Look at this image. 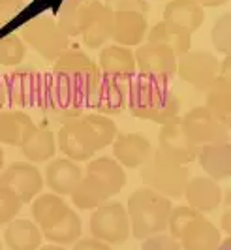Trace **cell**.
I'll list each match as a JSON object with an SVG mask.
<instances>
[{
  "mask_svg": "<svg viewBox=\"0 0 231 250\" xmlns=\"http://www.w3.org/2000/svg\"><path fill=\"white\" fill-rule=\"evenodd\" d=\"M126 102L134 117L153 121L156 125H166L180 117L179 96L169 88V85L147 75L135 74V77L130 81Z\"/></svg>",
  "mask_w": 231,
  "mask_h": 250,
  "instance_id": "obj_1",
  "label": "cell"
},
{
  "mask_svg": "<svg viewBox=\"0 0 231 250\" xmlns=\"http://www.w3.org/2000/svg\"><path fill=\"white\" fill-rule=\"evenodd\" d=\"M100 4L102 2H98V0H87L76 8H68L64 12H60L55 19L68 38L81 36L83 30L89 26L92 15L100 8Z\"/></svg>",
  "mask_w": 231,
  "mask_h": 250,
  "instance_id": "obj_28",
  "label": "cell"
},
{
  "mask_svg": "<svg viewBox=\"0 0 231 250\" xmlns=\"http://www.w3.org/2000/svg\"><path fill=\"white\" fill-rule=\"evenodd\" d=\"M103 6L111 12H137L143 15L149 13L147 0H105Z\"/></svg>",
  "mask_w": 231,
  "mask_h": 250,
  "instance_id": "obj_41",
  "label": "cell"
},
{
  "mask_svg": "<svg viewBox=\"0 0 231 250\" xmlns=\"http://www.w3.org/2000/svg\"><path fill=\"white\" fill-rule=\"evenodd\" d=\"M21 207H23L21 200L13 194L12 190H8V188L0 185V224L12 222L17 216V213L21 211Z\"/></svg>",
  "mask_w": 231,
  "mask_h": 250,
  "instance_id": "obj_38",
  "label": "cell"
},
{
  "mask_svg": "<svg viewBox=\"0 0 231 250\" xmlns=\"http://www.w3.org/2000/svg\"><path fill=\"white\" fill-rule=\"evenodd\" d=\"M32 126L34 123L26 113L15 109H0V143L19 147Z\"/></svg>",
  "mask_w": 231,
  "mask_h": 250,
  "instance_id": "obj_29",
  "label": "cell"
},
{
  "mask_svg": "<svg viewBox=\"0 0 231 250\" xmlns=\"http://www.w3.org/2000/svg\"><path fill=\"white\" fill-rule=\"evenodd\" d=\"M58 149L64 152L70 160H89L98 152L96 139L92 136L90 128L85 125L83 115L74 121H68L58 130Z\"/></svg>",
  "mask_w": 231,
  "mask_h": 250,
  "instance_id": "obj_13",
  "label": "cell"
},
{
  "mask_svg": "<svg viewBox=\"0 0 231 250\" xmlns=\"http://www.w3.org/2000/svg\"><path fill=\"white\" fill-rule=\"evenodd\" d=\"M21 40L45 61L53 62L66 49H70V38L62 32L57 19L51 15H36L25 21L21 26Z\"/></svg>",
  "mask_w": 231,
  "mask_h": 250,
  "instance_id": "obj_7",
  "label": "cell"
},
{
  "mask_svg": "<svg viewBox=\"0 0 231 250\" xmlns=\"http://www.w3.org/2000/svg\"><path fill=\"white\" fill-rule=\"evenodd\" d=\"M39 231L47 241H51L53 245H70V243H76L81 235V220L76 211L66 205L64 209L53 220H49Z\"/></svg>",
  "mask_w": 231,
  "mask_h": 250,
  "instance_id": "obj_23",
  "label": "cell"
},
{
  "mask_svg": "<svg viewBox=\"0 0 231 250\" xmlns=\"http://www.w3.org/2000/svg\"><path fill=\"white\" fill-rule=\"evenodd\" d=\"M0 250H2V241H0Z\"/></svg>",
  "mask_w": 231,
  "mask_h": 250,
  "instance_id": "obj_50",
  "label": "cell"
},
{
  "mask_svg": "<svg viewBox=\"0 0 231 250\" xmlns=\"http://www.w3.org/2000/svg\"><path fill=\"white\" fill-rule=\"evenodd\" d=\"M124 185L126 173L122 166L111 156H100L89 162L87 175H83L81 183L72 192V201L83 211L96 209L111 196L118 194Z\"/></svg>",
  "mask_w": 231,
  "mask_h": 250,
  "instance_id": "obj_2",
  "label": "cell"
},
{
  "mask_svg": "<svg viewBox=\"0 0 231 250\" xmlns=\"http://www.w3.org/2000/svg\"><path fill=\"white\" fill-rule=\"evenodd\" d=\"M230 209L226 211V214H224V218H222V226H224V229H226V233H230L231 231V224H230Z\"/></svg>",
  "mask_w": 231,
  "mask_h": 250,
  "instance_id": "obj_45",
  "label": "cell"
},
{
  "mask_svg": "<svg viewBox=\"0 0 231 250\" xmlns=\"http://www.w3.org/2000/svg\"><path fill=\"white\" fill-rule=\"evenodd\" d=\"M90 233L107 245H120L130 237L128 213L122 203L107 201L94 209L90 216Z\"/></svg>",
  "mask_w": 231,
  "mask_h": 250,
  "instance_id": "obj_8",
  "label": "cell"
},
{
  "mask_svg": "<svg viewBox=\"0 0 231 250\" xmlns=\"http://www.w3.org/2000/svg\"><path fill=\"white\" fill-rule=\"evenodd\" d=\"M83 2H87V0H36L30 6V10H51L53 15L57 17L60 12H64L68 8H76Z\"/></svg>",
  "mask_w": 231,
  "mask_h": 250,
  "instance_id": "obj_42",
  "label": "cell"
},
{
  "mask_svg": "<svg viewBox=\"0 0 231 250\" xmlns=\"http://www.w3.org/2000/svg\"><path fill=\"white\" fill-rule=\"evenodd\" d=\"M111 28H113V12L100 4V8L92 15L89 26L81 34L83 43L89 49H100L107 40H111Z\"/></svg>",
  "mask_w": 231,
  "mask_h": 250,
  "instance_id": "obj_32",
  "label": "cell"
},
{
  "mask_svg": "<svg viewBox=\"0 0 231 250\" xmlns=\"http://www.w3.org/2000/svg\"><path fill=\"white\" fill-rule=\"evenodd\" d=\"M19 147L26 160L34 164L47 162L57 152V139L49 128H41V126L34 125Z\"/></svg>",
  "mask_w": 231,
  "mask_h": 250,
  "instance_id": "obj_25",
  "label": "cell"
},
{
  "mask_svg": "<svg viewBox=\"0 0 231 250\" xmlns=\"http://www.w3.org/2000/svg\"><path fill=\"white\" fill-rule=\"evenodd\" d=\"M216 250H231V239H226V241H220L218 249Z\"/></svg>",
  "mask_w": 231,
  "mask_h": 250,
  "instance_id": "obj_47",
  "label": "cell"
},
{
  "mask_svg": "<svg viewBox=\"0 0 231 250\" xmlns=\"http://www.w3.org/2000/svg\"><path fill=\"white\" fill-rule=\"evenodd\" d=\"M141 250H182V249H180L177 239H173L171 235H166L162 231V233H156V235L143 239Z\"/></svg>",
  "mask_w": 231,
  "mask_h": 250,
  "instance_id": "obj_39",
  "label": "cell"
},
{
  "mask_svg": "<svg viewBox=\"0 0 231 250\" xmlns=\"http://www.w3.org/2000/svg\"><path fill=\"white\" fill-rule=\"evenodd\" d=\"M218 228L207 220L203 214H199L195 220L184 228L182 235L179 239V245L182 250H216L220 245Z\"/></svg>",
  "mask_w": 231,
  "mask_h": 250,
  "instance_id": "obj_22",
  "label": "cell"
},
{
  "mask_svg": "<svg viewBox=\"0 0 231 250\" xmlns=\"http://www.w3.org/2000/svg\"><path fill=\"white\" fill-rule=\"evenodd\" d=\"M2 166H4V150L0 147V173H2Z\"/></svg>",
  "mask_w": 231,
  "mask_h": 250,
  "instance_id": "obj_49",
  "label": "cell"
},
{
  "mask_svg": "<svg viewBox=\"0 0 231 250\" xmlns=\"http://www.w3.org/2000/svg\"><path fill=\"white\" fill-rule=\"evenodd\" d=\"M51 74L74 88L81 96L85 109H90L92 98L102 81V72L89 55L79 49H66L55 61Z\"/></svg>",
  "mask_w": 231,
  "mask_h": 250,
  "instance_id": "obj_4",
  "label": "cell"
},
{
  "mask_svg": "<svg viewBox=\"0 0 231 250\" xmlns=\"http://www.w3.org/2000/svg\"><path fill=\"white\" fill-rule=\"evenodd\" d=\"M41 231L32 220L17 218L4 231V241L10 250H38L41 247Z\"/></svg>",
  "mask_w": 231,
  "mask_h": 250,
  "instance_id": "obj_27",
  "label": "cell"
},
{
  "mask_svg": "<svg viewBox=\"0 0 231 250\" xmlns=\"http://www.w3.org/2000/svg\"><path fill=\"white\" fill-rule=\"evenodd\" d=\"M195 160L203 167L209 179L212 181H228L231 177V145L230 141L207 143L197 149Z\"/></svg>",
  "mask_w": 231,
  "mask_h": 250,
  "instance_id": "obj_19",
  "label": "cell"
},
{
  "mask_svg": "<svg viewBox=\"0 0 231 250\" xmlns=\"http://www.w3.org/2000/svg\"><path fill=\"white\" fill-rule=\"evenodd\" d=\"M83 173L74 160L57 158L51 160L45 167V183L57 196H72V192L81 183Z\"/></svg>",
  "mask_w": 231,
  "mask_h": 250,
  "instance_id": "obj_21",
  "label": "cell"
},
{
  "mask_svg": "<svg viewBox=\"0 0 231 250\" xmlns=\"http://www.w3.org/2000/svg\"><path fill=\"white\" fill-rule=\"evenodd\" d=\"M26 55V45L19 34L10 32L0 38V64L2 66H19Z\"/></svg>",
  "mask_w": 231,
  "mask_h": 250,
  "instance_id": "obj_35",
  "label": "cell"
},
{
  "mask_svg": "<svg viewBox=\"0 0 231 250\" xmlns=\"http://www.w3.org/2000/svg\"><path fill=\"white\" fill-rule=\"evenodd\" d=\"M135 68L141 75L156 79L169 85V81L177 75V57L169 49L156 43H141L134 53Z\"/></svg>",
  "mask_w": 231,
  "mask_h": 250,
  "instance_id": "obj_10",
  "label": "cell"
},
{
  "mask_svg": "<svg viewBox=\"0 0 231 250\" xmlns=\"http://www.w3.org/2000/svg\"><path fill=\"white\" fill-rule=\"evenodd\" d=\"M111 145L115 160L124 167H141L153 154V145L143 134H116Z\"/></svg>",
  "mask_w": 231,
  "mask_h": 250,
  "instance_id": "obj_20",
  "label": "cell"
},
{
  "mask_svg": "<svg viewBox=\"0 0 231 250\" xmlns=\"http://www.w3.org/2000/svg\"><path fill=\"white\" fill-rule=\"evenodd\" d=\"M6 104L12 107H34L38 105L39 92L43 85V72H38L34 66H19L13 72L2 77Z\"/></svg>",
  "mask_w": 231,
  "mask_h": 250,
  "instance_id": "obj_9",
  "label": "cell"
},
{
  "mask_svg": "<svg viewBox=\"0 0 231 250\" xmlns=\"http://www.w3.org/2000/svg\"><path fill=\"white\" fill-rule=\"evenodd\" d=\"M38 250H64L60 245H45V247H41V249Z\"/></svg>",
  "mask_w": 231,
  "mask_h": 250,
  "instance_id": "obj_48",
  "label": "cell"
},
{
  "mask_svg": "<svg viewBox=\"0 0 231 250\" xmlns=\"http://www.w3.org/2000/svg\"><path fill=\"white\" fill-rule=\"evenodd\" d=\"M0 185L21 200V203L32 201L43 188V177L34 164L13 162L0 173Z\"/></svg>",
  "mask_w": 231,
  "mask_h": 250,
  "instance_id": "obj_14",
  "label": "cell"
},
{
  "mask_svg": "<svg viewBox=\"0 0 231 250\" xmlns=\"http://www.w3.org/2000/svg\"><path fill=\"white\" fill-rule=\"evenodd\" d=\"M218 59L207 51H186L177 61L179 77L197 90H207L218 75Z\"/></svg>",
  "mask_w": 231,
  "mask_h": 250,
  "instance_id": "obj_12",
  "label": "cell"
},
{
  "mask_svg": "<svg viewBox=\"0 0 231 250\" xmlns=\"http://www.w3.org/2000/svg\"><path fill=\"white\" fill-rule=\"evenodd\" d=\"M74 250H113V249L107 243L92 237V239H81V241H77Z\"/></svg>",
  "mask_w": 231,
  "mask_h": 250,
  "instance_id": "obj_43",
  "label": "cell"
},
{
  "mask_svg": "<svg viewBox=\"0 0 231 250\" xmlns=\"http://www.w3.org/2000/svg\"><path fill=\"white\" fill-rule=\"evenodd\" d=\"M180 125L197 147L216 141H228L230 138V126L222 125L205 105L193 107L186 115H182Z\"/></svg>",
  "mask_w": 231,
  "mask_h": 250,
  "instance_id": "obj_11",
  "label": "cell"
},
{
  "mask_svg": "<svg viewBox=\"0 0 231 250\" xmlns=\"http://www.w3.org/2000/svg\"><path fill=\"white\" fill-rule=\"evenodd\" d=\"M98 68L102 72L103 79L126 88V90H128L130 81L137 74L134 53L130 47H122V45L103 47L100 53V66Z\"/></svg>",
  "mask_w": 231,
  "mask_h": 250,
  "instance_id": "obj_15",
  "label": "cell"
},
{
  "mask_svg": "<svg viewBox=\"0 0 231 250\" xmlns=\"http://www.w3.org/2000/svg\"><path fill=\"white\" fill-rule=\"evenodd\" d=\"M4 105H6V92H4V83L0 77V109H4Z\"/></svg>",
  "mask_w": 231,
  "mask_h": 250,
  "instance_id": "obj_46",
  "label": "cell"
},
{
  "mask_svg": "<svg viewBox=\"0 0 231 250\" xmlns=\"http://www.w3.org/2000/svg\"><path fill=\"white\" fill-rule=\"evenodd\" d=\"M188 179V167L160 149L153 150L151 158L141 166V181L145 187L166 198H180Z\"/></svg>",
  "mask_w": 231,
  "mask_h": 250,
  "instance_id": "obj_5",
  "label": "cell"
},
{
  "mask_svg": "<svg viewBox=\"0 0 231 250\" xmlns=\"http://www.w3.org/2000/svg\"><path fill=\"white\" fill-rule=\"evenodd\" d=\"M66 207V203L57 194H41L32 203V218L36 220L39 228L53 220L57 214Z\"/></svg>",
  "mask_w": 231,
  "mask_h": 250,
  "instance_id": "obj_34",
  "label": "cell"
},
{
  "mask_svg": "<svg viewBox=\"0 0 231 250\" xmlns=\"http://www.w3.org/2000/svg\"><path fill=\"white\" fill-rule=\"evenodd\" d=\"M207 92V109L218 119L222 125L230 126L231 121V83L228 77L216 75L209 85Z\"/></svg>",
  "mask_w": 231,
  "mask_h": 250,
  "instance_id": "obj_30",
  "label": "cell"
},
{
  "mask_svg": "<svg viewBox=\"0 0 231 250\" xmlns=\"http://www.w3.org/2000/svg\"><path fill=\"white\" fill-rule=\"evenodd\" d=\"M171 209L173 205L169 198L151 188L132 192L126 209L128 220L132 222V235L135 239H147L156 233H162L167 228Z\"/></svg>",
  "mask_w": 231,
  "mask_h": 250,
  "instance_id": "obj_3",
  "label": "cell"
},
{
  "mask_svg": "<svg viewBox=\"0 0 231 250\" xmlns=\"http://www.w3.org/2000/svg\"><path fill=\"white\" fill-rule=\"evenodd\" d=\"M164 21L193 34L205 21L203 6L195 0H171L164 8Z\"/></svg>",
  "mask_w": 231,
  "mask_h": 250,
  "instance_id": "obj_24",
  "label": "cell"
},
{
  "mask_svg": "<svg viewBox=\"0 0 231 250\" xmlns=\"http://www.w3.org/2000/svg\"><path fill=\"white\" fill-rule=\"evenodd\" d=\"M147 42L149 43H156V45H162L169 49L175 57L184 55L186 51H190L192 45V34L186 32L184 28L175 26L166 21H160L149 30L147 34Z\"/></svg>",
  "mask_w": 231,
  "mask_h": 250,
  "instance_id": "obj_26",
  "label": "cell"
},
{
  "mask_svg": "<svg viewBox=\"0 0 231 250\" xmlns=\"http://www.w3.org/2000/svg\"><path fill=\"white\" fill-rule=\"evenodd\" d=\"M126 92H128L126 88L118 87L102 77L100 87L92 98L90 109H94L100 115H118V113H122L124 105H126Z\"/></svg>",
  "mask_w": 231,
  "mask_h": 250,
  "instance_id": "obj_31",
  "label": "cell"
},
{
  "mask_svg": "<svg viewBox=\"0 0 231 250\" xmlns=\"http://www.w3.org/2000/svg\"><path fill=\"white\" fill-rule=\"evenodd\" d=\"M182 196L188 201V207H192L197 213H212L222 203V188L216 181L209 177H193L188 179Z\"/></svg>",
  "mask_w": 231,
  "mask_h": 250,
  "instance_id": "obj_18",
  "label": "cell"
},
{
  "mask_svg": "<svg viewBox=\"0 0 231 250\" xmlns=\"http://www.w3.org/2000/svg\"><path fill=\"white\" fill-rule=\"evenodd\" d=\"M83 121L85 125L90 128L92 136L96 139V145H98V150L111 145L116 138V125L105 115H100V113H92V115H83Z\"/></svg>",
  "mask_w": 231,
  "mask_h": 250,
  "instance_id": "obj_33",
  "label": "cell"
},
{
  "mask_svg": "<svg viewBox=\"0 0 231 250\" xmlns=\"http://www.w3.org/2000/svg\"><path fill=\"white\" fill-rule=\"evenodd\" d=\"M147 15L137 12H113V28H111V40L115 45L122 47H134L141 45L147 36Z\"/></svg>",
  "mask_w": 231,
  "mask_h": 250,
  "instance_id": "obj_17",
  "label": "cell"
},
{
  "mask_svg": "<svg viewBox=\"0 0 231 250\" xmlns=\"http://www.w3.org/2000/svg\"><path fill=\"white\" fill-rule=\"evenodd\" d=\"M211 40L214 43L216 51L230 55L231 51V13L226 12L224 15H220L214 21L212 32H211Z\"/></svg>",
  "mask_w": 231,
  "mask_h": 250,
  "instance_id": "obj_36",
  "label": "cell"
},
{
  "mask_svg": "<svg viewBox=\"0 0 231 250\" xmlns=\"http://www.w3.org/2000/svg\"><path fill=\"white\" fill-rule=\"evenodd\" d=\"M158 143H160L158 149L164 150L167 156H171L173 160L184 166L195 160L197 149H199L184 132V128L180 125V117L162 125V130L158 134Z\"/></svg>",
  "mask_w": 231,
  "mask_h": 250,
  "instance_id": "obj_16",
  "label": "cell"
},
{
  "mask_svg": "<svg viewBox=\"0 0 231 250\" xmlns=\"http://www.w3.org/2000/svg\"><path fill=\"white\" fill-rule=\"evenodd\" d=\"M195 2L201 4V6H209V8H218V6L230 2V0H195Z\"/></svg>",
  "mask_w": 231,
  "mask_h": 250,
  "instance_id": "obj_44",
  "label": "cell"
},
{
  "mask_svg": "<svg viewBox=\"0 0 231 250\" xmlns=\"http://www.w3.org/2000/svg\"><path fill=\"white\" fill-rule=\"evenodd\" d=\"M38 107L58 123H68L85 115V104L70 85L60 81L49 72L43 74V85L39 92Z\"/></svg>",
  "mask_w": 231,
  "mask_h": 250,
  "instance_id": "obj_6",
  "label": "cell"
},
{
  "mask_svg": "<svg viewBox=\"0 0 231 250\" xmlns=\"http://www.w3.org/2000/svg\"><path fill=\"white\" fill-rule=\"evenodd\" d=\"M201 213L193 211L192 207L188 205H182V207H177V209H171L169 213V220H167V228H169V235L173 239L179 241L184 228L190 224L192 220H195Z\"/></svg>",
  "mask_w": 231,
  "mask_h": 250,
  "instance_id": "obj_37",
  "label": "cell"
},
{
  "mask_svg": "<svg viewBox=\"0 0 231 250\" xmlns=\"http://www.w3.org/2000/svg\"><path fill=\"white\" fill-rule=\"evenodd\" d=\"M25 10L23 0H0V28L15 21Z\"/></svg>",
  "mask_w": 231,
  "mask_h": 250,
  "instance_id": "obj_40",
  "label": "cell"
}]
</instances>
